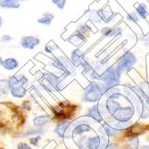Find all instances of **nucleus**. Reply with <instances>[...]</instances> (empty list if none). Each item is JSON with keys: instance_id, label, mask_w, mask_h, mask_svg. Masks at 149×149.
<instances>
[{"instance_id": "obj_1", "label": "nucleus", "mask_w": 149, "mask_h": 149, "mask_svg": "<svg viewBox=\"0 0 149 149\" xmlns=\"http://www.w3.org/2000/svg\"><path fill=\"white\" fill-rule=\"evenodd\" d=\"M124 93L129 102L134 107V109H136L139 116L142 119H146L149 116V110L139 88L127 84L124 86Z\"/></svg>"}, {"instance_id": "obj_2", "label": "nucleus", "mask_w": 149, "mask_h": 149, "mask_svg": "<svg viewBox=\"0 0 149 149\" xmlns=\"http://www.w3.org/2000/svg\"><path fill=\"white\" fill-rule=\"evenodd\" d=\"M52 66L60 72L62 77L74 76L76 74V67L71 61V59L66 56H56L52 61Z\"/></svg>"}, {"instance_id": "obj_3", "label": "nucleus", "mask_w": 149, "mask_h": 149, "mask_svg": "<svg viewBox=\"0 0 149 149\" xmlns=\"http://www.w3.org/2000/svg\"><path fill=\"white\" fill-rule=\"evenodd\" d=\"M43 80L45 81L44 87L49 92L61 91L64 88L62 77L57 76L52 72H46L43 74Z\"/></svg>"}, {"instance_id": "obj_4", "label": "nucleus", "mask_w": 149, "mask_h": 149, "mask_svg": "<svg viewBox=\"0 0 149 149\" xmlns=\"http://www.w3.org/2000/svg\"><path fill=\"white\" fill-rule=\"evenodd\" d=\"M120 75L121 73L117 70L116 67L110 66L106 68L103 73H101L100 80H102L104 84L107 86L117 87L118 85H120Z\"/></svg>"}, {"instance_id": "obj_5", "label": "nucleus", "mask_w": 149, "mask_h": 149, "mask_svg": "<svg viewBox=\"0 0 149 149\" xmlns=\"http://www.w3.org/2000/svg\"><path fill=\"white\" fill-rule=\"evenodd\" d=\"M137 61L138 60L135 54L131 51H127L120 57L116 64V68L120 73L128 72L133 68V66L137 63Z\"/></svg>"}, {"instance_id": "obj_6", "label": "nucleus", "mask_w": 149, "mask_h": 149, "mask_svg": "<svg viewBox=\"0 0 149 149\" xmlns=\"http://www.w3.org/2000/svg\"><path fill=\"white\" fill-rule=\"evenodd\" d=\"M102 95L103 91L101 85H98L97 82L92 81L85 89L83 100L88 103H96L101 98Z\"/></svg>"}, {"instance_id": "obj_7", "label": "nucleus", "mask_w": 149, "mask_h": 149, "mask_svg": "<svg viewBox=\"0 0 149 149\" xmlns=\"http://www.w3.org/2000/svg\"><path fill=\"white\" fill-rule=\"evenodd\" d=\"M104 137L102 136H95V137H82L78 140L77 145L80 149H99Z\"/></svg>"}, {"instance_id": "obj_8", "label": "nucleus", "mask_w": 149, "mask_h": 149, "mask_svg": "<svg viewBox=\"0 0 149 149\" xmlns=\"http://www.w3.org/2000/svg\"><path fill=\"white\" fill-rule=\"evenodd\" d=\"M134 113L135 109L132 105H125L121 106L112 116V118L119 123H125V121H130L131 120V118L134 116Z\"/></svg>"}, {"instance_id": "obj_9", "label": "nucleus", "mask_w": 149, "mask_h": 149, "mask_svg": "<svg viewBox=\"0 0 149 149\" xmlns=\"http://www.w3.org/2000/svg\"><path fill=\"white\" fill-rule=\"evenodd\" d=\"M74 128L73 123H69V121H61L59 123L56 129L55 132L61 138H72V130Z\"/></svg>"}, {"instance_id": "obj_10", "label": "nucleus", "mask_w": 149, "mask_h": 149, "mask_svg": "<svg viewBox=\"0 0 149 149\" xmlns=\"http://www.w3.org/2000/svg\"><path fill=\"white\" fill-rule=\"evenodd\" d=\"M40 38L33 35L22 36L20 39V46L27 50H34L40 45Z\"/></svg>"}, {"instance_id": "obj_11", "label": "nucleus", "mask_w": 149, "mask_h": 149, "mask_svg": "<svg viewBox=\"0 0 149 149\" xmlns=\"http://www.w3.org/2000/svg\"><path fill=\"white\" fill-rule=\"evenodd\" d=\"M27 82H28V79L22 74L13 75L7 79V84H8L9 89L17 88V87H23L24 84H26Z\"/></svg>"}, {"instance_id": "obj_12", "label": "nucleus", "mask_w": 149, "mask_h": 149, "mask_svg": "<svg viewBox=\"0 0 149 149\" xmlns=\"http://www.w3.org/2000/svg\"><path fill=\"white\" fill-rule=\"evenodd\" d=\"M70 59L74 64V66L78 67V66H81V64L87 59V57L85 56V53L82 50L79 48H75L71 52Z\"/></svg>"}, {"instance_id": "obj_13", "label": "nucleus", "mask_w": 149, "mask_h": 149, "mask_svg": "<svg viewBox=\"0 0 149 149\" xmlns=\"http://www.w3.org/2000/svg\"><path fill=\"white\" fill-rule=\"evenodd\" d=\"M74 128L72 130V136H80L83 133L91 130V127L88 121H79V120L76 123H73Z\"/></svg>"}, {"instance_id": "obj_14", "label": "nucleus", "mask_w": 149, "mask_h": 149, "mask_svg": "<svg viewBox=\"0 0 149 149\" xmlns=\"http://www.w3.org/2000/svg\"><path fill=\"white\" fill-rule=\"evenodd\" d=\"M85 15L89 22L95 25H98L103 23V20L100 15V11L99 9H88Z\"/></svg>"}, {"instance_id": "obj_15", "label": "nucleus", "mask_w": 149, "mask_h": 149, "mask_svg": "<svg viewBox=\"0 0 149 149\" xmlns=\"http://www.w3.org/2000/svg\"><path fill=\"white\" fill-rule=\"evenodd\" d=\"M102 104H95L91 108H89L87 115L91 118L92 120L96 121H101L102 120V113H103V109H102Z\"/></svg>"}, {"instance_id": "obj_16", "label": "nucleus", "mask_w": 149, "mask_h": 149, "mask_svg": "<svg viewBox=\"0 0 149 149\" xmlns=\"http://www.w3.org/2000/svg\"><path fill=\"white\" fill-rule=\"evenodd\" d=\"M104 38H116L123 33L120 27H104L100 31Z\"/></svg>"}, {"instance_id": "obj_17", "label": "nucleus", "mask_w": 149, "mask_h": 149, "mask_svg": "<svg viewBox=\"0 0 149 149\" xmlns=\"http://www.w3.org/2000/svg\"><path fill=\"white\" fill-rule=\"evenodd\" d=\"M55 15L52 13V12H45L43 13L41 15H40L38 20H37V22L40 25H43V26H50L54 20H55Z\"/></svg>"}, {"instance_id": "obj_18", "label": "nucleus", "mask_w": 149, "mask_h": 149, "mask_svg": "<svg viewBox=\"0 0 149 149\" xmlns=\"http://www.w3.org/2000/svg\"><path fill=\"white\" fill-rule=\"evenodd\" d=\"M87 39H88V38H86L83 34H81L80 32H79L77 31H75L73 33H72L68 37V38H67V40H68L70 43H72L75 46H79L80 44L86 42Z\"/></svg>"}, {"instance_id": "obj_19", "label": "nucleus", "mask_w": 149, "mask_h": 149, "mask_svg": "<svg viewBox=\"0 0 149 149\" xmlns=\"http://www.w3.org/2000/svg\"><path fill=\"white\" fill-rule=\"evenodd\" d=\"M2 66L6 71H15L19 67V62L16 58L8 57V58L3 60Z\"/></svg>"}, {"instance_id": "obj_20", "label": "nucleus", "mask_w": 149, "mask_h": 149, "mask_svg": "<svg viewBox=\"0 0 149 149\" xmlns=\"http://www.w3.org/2000/svg\"><path fill=\"white\" fill-rule=\"evenodd\" d=\"M21 7V3L16 0H0V8L7 10H16Z\"/></svg>"}, {"instance_id": "obj_21", "label": "nucleus", "mask_w": 149, "mask_h": 149, "mask_svg": "<svg viewBox=\"0 0 149 149\" xmlns=\"http://www.w3.org/2000/svg\"><path fill=\"white\" fill-rule=\"evenodd\" d=\"M99 11L103 20V23H109L115 16L114 13L110 8H101L99 9Z\"/></svg>"}, {"instance_id": "obj_22", "label": "nucleus", "mask_w": 149, "mask_h": 149, "mask_svg": "<svg viewBox=\"0 0 149 149\" xmlns=\"http://www.w3.org/2000/svg\"><path fill=\"white\" fill-rule=\"evenodd\" d=\"M101 132L105 135L107 137H113V136H117L120 133V130L114 129L112 125L110 124H107V123H104L102 125L101 127Z\"/></svg>"}, {"instance_id": "obj_23", "label": "nucleus", "mask_w": 149, "mask_h": 149, "mask_svg": "<svg viewBox=\"0 0 149 149\" xmlns=\"http://www.w3.org/2000/svg\"><path fill=\"white\" fill-rule=\"evenodd\" d=\"M135 12H136L138 13V15L139 18L141 19H144L146 20L148 15H149V13H148V10H147V6L146 4L144 3H140L137 6H136V10H135Z\"/></svg>"}, {"instance_id": "obj_24", "label": "nucleus", "mask_w": 149, "mask_h": 149, "mask_svg": "<svg viewBox=\"0 0 149 149\" xmlns=\"http://www.w3.org/2000/svg\"><path fill=\"white\" fill-rule=\"evenodd\" d=\"M50 120H51V117L48 114H44L36 117L33 120V123L36 127H42L47 123H48Z\"/></svg>"}, {"instance_id": "obj_25", "label": "nucleus", "mask_w": 149, "mask_h": 149, "mask_svg": "<svg viewBox=\"0 0 149 149\" xmlns=\"http://www.w3.org/2000/svg\"><path fill=\"white\" fill-rule=\"evenodd\" d=\"M75 31L80 32L81 34H83L86 38H88L90 36V33H91V29L90 27L87 24V23H84V22H80L79 23L77 26H76V29Z\"/></svg>"}, {"instance_id": "obj_26", "label": "nucleus", "mask_w": 149, "mask_h": 149, "mask_svg": "<svg viewBox=\"0 0 149 149\" xmlns=\"http://www.w3.org/2000/svg\"><path fill=\"white\" fill-rule=\"evenodd\" d=\"M139 89L143 95L146 103L149 105V83L146 81H141L139 85Z\"/></svg>"}, {"instance_id": "obj_27", "label": "nucleus", "mask_w": 149, "mask_h": 149, "mask_svg": "<svg viewBox=\"0 0 149 149\" xmlns=\"http://www.w3.org/2000/svg\"><path fill=\"white\" fill-rule=\"evenodd\" d=\"M58 49H59V47H58L57 44L55 41H53V40L47 42L44 47V51L47 54H48V55H54V53L57 51Z\"/></svg>"}, {"instance_id": "obj_28", "label": "nucleus", "mask_w": 149, "mask_h": 149, "mask_svg": "<svg viewBox=\"0 0 149 149\" xmlns=\"http://www.w3.org/2000/svg\"><path fill=\"white\" fill-rule=\"evenodd\" d=\"M8 84L7 79L0 80V98H6L8 96Z\"/></svg>"}, {"instance_id": "obj_29", "label": "nucleus", "mask_w": 149, "mask_h": 149, "mask_svg": "<svg viewBox=\"0 0 149 149\" xmlns=\"http://www.w3.org/2000/svg\"><path fill=\"white\" fill-rule=\"evenodd\" d=\"M10 92L13 95V97L16 98H22L26 94V89L23 87H17L10 89Z\"/></svg>"}, {"instance_id": "obj_30", "label": "nucleus", "mask_w": 149, "mask_h": 149, "mask_svg": "<svg viewBox=\"0 0 149 149\" xmlns=\"http://www.w3.org/2000/svg\"><path fill=\"white\" fill-rule=\"evenodd\" d=\"M139 20L140 18L139 17L138 13L133 11V12H130V13H128L127 16H126V21L130 22V23H134V24H139Z\"/></svg>"}, {"instance_id": "obj_31", "label": "nucleus", "mask_w": 149, "mask_h": 149, "mask_svg": "<svg viewBox=\"0 0 149 149\" xmlns=\"http://www.w3.org/2000/svg\"><path fill=\"white\" fill-rule=\"evenodd\" d=\"M132 125V123L130 120V121H125V123H119V121H117V123H113V127L120 131L123 130H126L128 128H130V126Z\"/></svg>"}, {"instance_id": "obj_32", "label": "nucleus", "mask_w": 149, "mask_h": 149, "mask_svg": "<svg viewBox=\"0 0 149 149\" xmlns=\"http://www.w3.org/2000/svg\"><path fill=\"white\" fill-rule=\"evenodd\" d=\"M139 139L137 137H134L127 142L126 149H139Z\"/></svg>"}, {"instance_id": "obj_33", "label": "nucleus", "mask_w": 149, "mask_h": 149, "mask_svg": "<svg viewBox=\"0 0 149 149\" xmlns=\"http://www.w3.org/2000/svg\"><path fill=\"white\" fill-rule=\"evenodd\" d=\"M51 2H52V4L55 6L57 9L63 10L66 6L67 0H51Z\"/></svg>"}, {"instance_id": "obj_34", "label": "nucleus", "mask_w": 149, "mask_h": 149, "mask_svg": "<svg viewBox=\"0 0 149 149\" xmlns=\"http://www.w3.org/2000/svg\"><path fill=\"white\" fill-rule=\"evenodd\" d=\"M99 149H119V148L113 143H107L106 140H105V139H104Z\"/></svg>"}, {"instance_id": "obj_35", "label": "nucleus", "mask_w": 149, "mask_h": 149, "mask_svg": "<svg viewBox=\"0 0 149 149\" xmlns=\"http://www.w3.org/2000/svg\"><path fill=\"white\" fill-rule=\"evenodd\" d=\"M43 133V130L40 129V128H37L35 130H30L27 133H25L24 137H28V136H36V135H40Z\"/></svg>"}, {"instance_id": "obj_36", "label": "nucleus", "mask_w": 149, "mask_h": 149, "mask_svg": "<svg viewBox=\"0 0 149 149\" xmlns=\"http://www.w3.org/2000/svg\"><path fill=\"white\" fill-rule=\"evenodd\" d=\"M13 38L11 35L4 34L1 36V38H0V42L3 43V44H8L11 41H13Z\"/></svg>"}, {"instance_id": "obj_37", "label": "nucleus", "mask_w": 149, "mask_h": 149, "mask_svg": "<svg viewBox=\"0 0 149 149\" xmlns=\"http://www.w3.org/2000/svg\"><path fill=\"white\" fill-rule=\"evenodd\" d=\"M139 41L145 47H149V36H144V35L139 36Z\"/></svg>"}, {"instance_id": "obj_38", "label": "nucleus", "mask_w": 149, "mask_h": 149, "mask_svg": "<svg viewBox=\"0 0 149 149\" xmlns=\"http://www.w3.org/2000/svg\"><path fill=\"white\" fill-rule=\"evenodd\" d=\"M39 140H40V136H37V137L31 139L30 140V143H31V145H33V146H38Z\"/></svg>"}, {"instance_id": "obj_39", "label": "nucleus", "mask_w": 149, "mask_h": 149, "mask_svg": "<svg viewBox=\"0 0 149 149\" xmlns=\"http://www.w3.org/2000/svg\"><path fill=\"white\" fill-rule=\"evenodd\" d=\"M17 149H31V146L28 145V144H26V143H20L17 146Z\"/></svg>"}, {"instance_id": "obj_40", "label": "nucleus", "mask_w": 149, "mask_h": 149, "mask_svg": "<svg viewBox=\"0 0 149 149\" xmlns=\"http://www.w3.org/2000/svg\"><path fill=\"white\" fill-rule=\"evenodd\" d=\"M2 25H3V19H2V16L0 15V28L2 27Z\"/></svg>"}, {"instance_id": "obj_41", "label": "nucleus", "mask_w": 149, "mask_h": 149, "mask_svg": "<svg viewBox=\"0 0 149 149\" xmlns=\"http://www.w3.org/2000/svg\"><path fill=\"white\" fill-rule=\"evenodd\" d=\"M17 2H19V3H23V2H26V1H29V0H16Z\"/></svg>"}, {"instance_id": "obj_42", "label": "nucleus", "mask_w": 149, "mask_h": 149, "mask_svg": "<svg viewBox=\"0 0 149 149\" xmlns=\"http://www.w3.org/2000/svg\"><path fill=\"white\" fill-rule=\"evenodd\" d=\"M2 63H3V58L0 56V65H2Z\"/></svg>"}, {"instance_id": "obj_43", "label": "nucleus", "mask_w": 149, "mask_h": 149, "mask_svg": "<svg viewBox=\"0 0 149 149\" xmlns=\"http://www.w3.org/2000/svg\"><path fill=\"white\" fill-rule=\"evenodd\" d=\"M142 149H149V146H143Z\"/></svg>"}]
</instances>
